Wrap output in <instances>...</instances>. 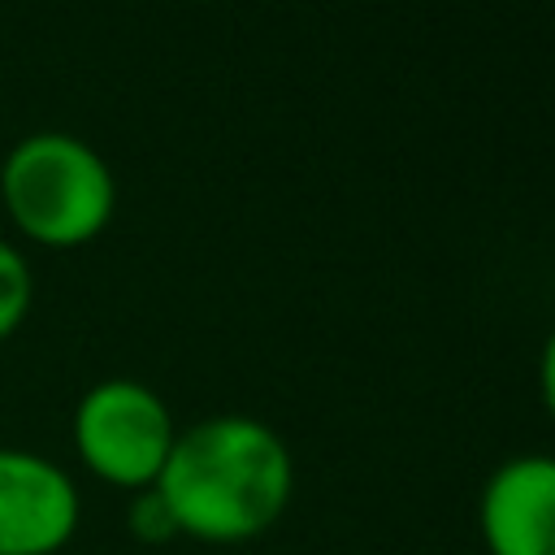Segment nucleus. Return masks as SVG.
<instances>
[{
    "instance_id": "1",
    "label": "nucleus",
    "mask_w": 555,
    "mask_h": 555,
    "mask_svg": "<svg viewBox=\"0 0 555 555\" xmlns=\"http://www.w3.org/2000/svg\"><path fill=\"white\" fill-rule=\"evenodd\" d=\"M295 490V460L282 434L256 416L225 412L178 429L156 477L182 538L238 546L269 533Z\"/></svg>"
},
{
    "instance_id": "2",
    "label": "nucleus",
    "mask_w": 555,
    "mask_h": 555,
    "mask_svg": "<svg viewBox=\"0 0 555 555\" xmlns=\"http://www.w3.org/2000/svg\"><path fill=\"white\" fill-rule=\"evenodd\" d=\"M0 199L17 234L39 247L91 243L117 208V182L108 160L78 134L35 130L0 165Z\"/></svg>"
},
{
    "instance_id": "7",
    "label": "nucleus",
    "mask_w": 555,
    "mask_h": 555,
    "mask_svg": "<svg viewBox=\"0 0 555 555\" xmlns=\"http://www.w3.org/2000/svg\"><path fill=\"white\" fill-rule=\"evenodd\" d=\"M126 529H130L134 542H147V546H160V542L182 538L178 525H173V512L165 507V499L156 494V486L130 494V503H126Z\"/></svg>"
},
{
    "instance_id": "5",
    "label": "nucleus",
    "mask_w": 555,
    "mask_h": 555,
    "mask_svg": "<svg viewBox=\"0 0 555 555\" xmlns=\"http://www.w3.org/2000/svg\"><path fill=\"white\" fill-rule=\"evenodd\" d=\"M486 555H555V455L503 460L477 499Z\"/></svg>"
},
{
    "instance_id": "4",
    "label": "nucleus",
    "mask_w": 555,
    "mask_h": 555,
    "mask_svg": "<svg viewBox=\"0 0 555 555\" xmlns=\"http://www.w3.org/2000/svg\"><path fill=\"white\" fill-rule=\"evenodd\" d=\"M82 525L74 477L39 455L0 447V555H56Z\"/></svg>"
},
{
    "instance_id": "6",
    "label": "nucleus",
    "mask_w": 555,
    "mask_h": 555,
    "mask_svg": "<svg viewBox=\"0 0 555 555\" xmlns=\"http://www.w3.org/2000/svg\"><path fill=\"white\" fill-rule=\"evenodd\" d=\"M30 299H35V278H30L26 256L0 238V343L17 334V325L30 312Z\"/></svg>"
},
{
    "instance_id": "3",
    "label": "nucleus",
    "mask_w": 555,
    "mask_h": 555,
    "mask_svg": "<svg viewBox=\"0 0 555 555\" xmlns=\"http://www.w3.org/2000/svg\"><path fill=\"white\" fill-rule=\"evenodd\" d=\"M69 438L78 464L95 481L134 494L156 486L173 451L178 425L169 403L152 386L134 377H104L74 403Z\"/></svg>"
},
{
    "instance_id": "8",
    "label": "nucleus",
    "mask_w": 555,
    "mask_h": 555,
    "mask_svg": "<svg viewBox=\"0 0 555 555\" xmlns=\"http://www.w3.org/2000/svg\"><path fill=\"white\" fill-rule=\"evenodd\" d=\"M538 395H542V408H546L551 421H555V330L546 334L542 356H538Z\"/></svg>"
}]
</instances>
